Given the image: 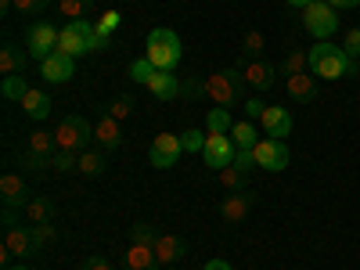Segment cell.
Segmentation results:
<instances>
[{
  "mask_svg": "<svg viewBox=\"0 0 360 270\" xmlns=\"http://www.w3.org/2000/svg\"><path fill=\"white\" fill-rule=\"evenodd\" d=\"M307 54H310V72H314L317 79H346V76H356V72H360L353 58H349L342 47L328 44V40L314 44Z\"/></svg>",
  "mask_w": 360,
  "mask_h": 270,
  "instance_id": "1",
  "label": "cell"
},
{
  "mask_svg": "<svg viewBox=\"0 0 360 270\" xmlns=\"http://www.w3.org/2000/svg\"><path fill=\"white\" fill-rule=\"evenodd\" d=\"M245 76L242 69H224V72H213V76H205V98L220 105V108H234L238 101L245 98Z\"/></svg>",
  "mask_w": 360,
  "mask_h": 270,
  "instance_id": "2",
  "label": "cell"
},
{
  "mask_svg": "<svg viewBox=\"0 0 360 270\" xmlns=\"http://www.w3.org/2000/svg\"><path fill=\"white\" fill-rule=\"evenodd\" d=\"M180 37L173 33V29H166V25H159V29H152L148 33V44H144V58L152 62L155 69H166V72H173L176 65H180Z\"/></svg>",
  "mask_w": 360,
  "mask_h": 270,
  "instance_id": "3",
  "label": "cell"
},
{
  "mask_svg": "<svg viewBox=\"0 0 360 270\" xmlns=\"http://www.w3.org/2000/svg\"><path fill=\"white\" fill-rule=\"evenodd\" d=\"M94 141V127L83 115H62L54 127V148L62 152H86V144Z\"/></svg>",
  "mask_w": 360,
  "mask_h": 270,
  "instance_id": "4",
  "label": "cell"
},
{
  "mask_svg": "<svg viewBox=\"0 0 360 270\" xmlns=\"http://www.w3.org/2000/svg\"><path fill=\"white\" fill-rule=\"evenodd\" d=\"M98 33H94V22H65L62 25V37H58V51L69 54V58H83V54H94Z\"/></svg>",
  "mask_w": 360,
  "mask_h": 270,
  "instance_id": "5",
  "label": "cell"
},
{
  "mask_svg": "<svg viewBox=\"0 0 360 270\" xmlns=\"http://www.w3.org/2000/svg\"><path fill=\"white\" fill-rule=\"evenodd\" d=\"M58 37H62V29L58 25H51V22H33L25 29V51H29V58L33 62H47V58L58 51Z\"/></svg>",
  "mask_w": 360,
  "mask_h": 270,
  "instance_id": "6",
  "label": "cell"
},
{
  "mask_svg": "<svg viewBox=\"0 0 360 270\" xmlns=\"http://www.w3.org/2000/svg\"><path fill=\"white\" fill-rule=\"evenodd\" d=\"M303 29L317 40H328L339 29V11L332 4H324V0H314L310 8H303Z\"/></svg>",
  "mask_w": 360,
  "mask_h": 270,
  "instance_id": "7",
  "label": "cell"
},
{
  "mask_svg": "<svg viewBox=\"0 0 360 270\" xmlns=\"http://www.w3.org/2000/svg\"><path fill=\"white\" fill-rule=\"evenodd\" d=\"M256 166L259 169H266V173H281V169H288V148H285V141H278V137H259L256 141Z\"/></svg>",
  "mask_w": 360,
  "mask_h": 270,
  "instance_id": "8",
  "label": "cell"
},
{
  "mask_svg": "<svg viewBox=\"0 0 360 270\" xmlns=\"http://www.w3.org/2000/svg\"><path fill=\"white\" fill-rule=\"evenodd\" d=\"M234 155H238V148H234L231 137H220V134H209L205 137L202 159H205V166L213 169V173H220L224 166H234Z\"/></svg>",
  "mask_w": 360,
  "mask_h": 270,
  "instance_id": "9",
  "label": "cell"
},
{
  "mask_svg": "<svg viewBox=\"0 0 360 270\" xmlns=\"http://www.w3.org/2000/svg\"><path fill=\"white\" fill-rule=\"evenodd\" d=\"M180 155H184V148H180V134H159L152 141V148H148V162H152L155 169L176 166Z\"/></svg>",
  "mask_w": 360,
  "mask_h": 270,
  "instance_id": "10",
  "label": "cell"
},
{
  "mask_svg": "<svg viewBox=\"0 0 360 270\" xmlns=\"http://www.w3.org/2000/svg\"><path fill=\"white\" fill-rule=\"evenodd\" d=\"M252 205H256V195L249 188L245 191H231L220 202V217H224V224H245L249 213H252Z\"/></svg>",
  "mask_w": 360,
  "mask_h": 270,
  "instance_id": "11",
  "label": "cell"
},
{
  "mask_svg": "<svg viewBox=\"0 0 360 270\" xmlns=\"http://www.w3.org/2000/svg\"><path fill=\"white\" fill-rule=\"evenodd\" d=\"M0 202H4V209H25L29 202H33L22 173H4L0 176Z\"/></svg>",
  "mask_w": 360,
  "mask_h": 270,
  "instance_id": "12",
  "label": "cell"
},
{
  "mask_svg": "<svg viewBox=\"0 0 360 270\" xmlns=\"http://www.w3.org/2000/svg\"><path fill=\"white\" fill-rule=\"evenodd\" d=\"M4 249H8L11 256H22V259L40 256V249H37V242H33V234H29V224H25V227H22V224L4 227Z\"/></svg>",
  "mask_w": 360,
  "mask_h": 270,
  "instance_id": "13",
  "label": "cell"
},
{
  "mask_svg": "<svg viewBox=\"0 0 360 270\" xmlns=\"http://www.w3.org/2000/svg\"><path fill=\"white\" fill-rule=\"evenodd\" d=\"M242 76H245V83L252 86V90H270L278 83V65H270V62H263V58H252V62H245L242 65Z\"/></svg>",
  "mask_w": 360,
  "mask_h": 270,
  "instance_id": "14",
  "label": "cell"
},
{
  "mask_svg": "<svg viewBox=\"0 0 360 270\" xmlns=\"http://www.w3.org/2000/svg\"><path fill=\"white\" fill-rule=\"evenodd\" d=\"M259 127H263V137H278L285 141L292 134V112L281 108V105H266L263 119H259Z\"/></svg>",
  "mask_w": 360,
  "mask_h": 270,
  "instance_id": "15",
  "label": "cell"
},
{
  "mask_svg": "<svg viewBox=\"0 0 360 270\" xmlns=\"http://www.w3.org/2000/svg\"><path fill=\"white\" fill-rule=\"evenodd\" d=\"M285 94H288V101H295V105H310V101L317 98V76H314V72L288 76V79H285Z\"/></svg>",
  "mask_w": 360,
  "mask_h": 270,
  "instance_id": "16",
  "label": "cell"
},
{
  "mask_svg": "<svg viewBox=\"0 0 360 270\" xmlns=\"http://www.w3.org/2000/svg\"><path fill=\"white\" fill-rule=\"evenodd\" d=\"M40 72H44L47 83H65V79H72V72H76V58H69V54H62V51H54L47 62L40 65Z\"/></svg>",
  "mask_w": 360,
  "mask_h": 270,
  "instance_id": "17",
  "label": "cell"
},
{
  "mask_svg": "<svg viewBox=\"0 0 360 270\" xmlns=\"http://www.w3.org/2000/svg\"><path fill=\"white\" fill-rule=\"evenodd\" d=\"M144 86L152 90L155 101H173V98H180V76H176V72H166V69H159Z\"/></svg>",
  "mask_w": 360,
  "mask_h": 270,
  "instance_id": "18",
  "label": "cell"
},
{
  "mask_svg": "<svg viewBox=\"0 0 360 270\" xmlns=\"http://www.w3.org/2000/svg\"><path fill=\"white\" fill-rule=\"evenodd\" d=\"M25 65H29V51H22L15 40H4V47H0V76L25 72Z\"/></svg>",
  "mask_w": 360,
  "mask_h": 270,
  "instance_id": "19",
  "label": "cell"
},
{
  "mask_svg": "<svg viewBox=\"0 0 360 270\" xmlns=\"http://www.w3.org/2000/svg\"><path fill=\"white\" fill-rule=\"evenodd\" d=\"M94 141L105 148V152H115L119 144H123V127H119V119H112L108 112L98 119V127H94Z\"/></svg>",
  "mask_w": 360,
  "mask_h": 270,
  "instance_id": "20",
  "label": "cell"
},
{
  "mask_svg": "<svg viewBox=\"0 0 360 270\" xmlns=\"http://www.w3.org/2000/svg\"><path fill=\"white\" fill-rule=\"evenodd\" d=\"M184 252H188V242L180 234H159V242H155L159 263H176V259H184Z\"/></svg>",
  "mask_w": 360,
  "mask_h": 270,
  "instance_id": "21",
  "label": "cell"
},
{
  "mask_svg": "<svg viewBox=\"0 0 360 270\" xmlns=\"http://www.w3.org/2000/svg\"><path fill=\"white\" fill-rule=\"evenodd\" d=\"M22 112H25L29 119H47V115H51V94L33 86V90L22 98Z\"/></svg>",
  "mask_w": 360,
  "mask_h": 270,
  "instance_id": "22",
  "label": "cell"
},
{
  "mask_svg": "<svg viewBox=\"0 0 360 270\" xmlns=\"http://www.w3.org/2000/svg\"><path fill=\"white\" fill-rule=\"evenodd\" d=\"M127 270H159L155 249H148V245H130V252H127Z\"/></svg>",
  "mask_w": 360,
  "mask_h": 270,
  "instance_id": "23",
  "label": "cell"
},
{
  "mask_svg": "<svg viewBox=\"0 0 360 270\" xmlns=\"http://www.w3.org/2000/svg\"><path fill=\"white\" fill-rule=\"evenodd\" d=\"M231 130H234V119H231V108H209V115H205V134H220V137H231Z\"/></svg>",
  "mask_w": 360,
  "mask_h": 270,
  "instance_id": "24",
  "label": "cell"
},
{
  "mask_svg": "<svg viewBox=\"0 0 360 270\" xmlns=\"http://www.w3.org/2000/svg\"><path fill=\"white\" fill-rule=\"evenodd\" d=\"M115 29H119V11H105V15L94 22V33H98V44H94V51H105V47L112 44Z\"/></svg>",
  "mask_w": 360,
  "mask_h": 270,
  "instance_id": "25",
  "label": "cell"
},
{
  "mask_svg": "<svg viewBox=\"0 0 360 270\" xmlns=\"http://www.w3.org/2000/svg\"><path fill=\"white\" fill-rule=\"evenodd\" d=\"M217 180H220L224 191H245V188H249V169H242V166H224V169L217 173Z\"/></svg>",
  "mask_w": 360,
  "mask_h": 270,
  "instance_id": "26",
  "label": "cell"
},
{
  "mask_svg": "<svg viewBox=\"0 0 360 270\" xmlns=\"http://www.w3.org/2000/svg\"><path fill=\"white\" fill-rule=\"evenodd\" d=\"M29 90H33V86H29L25 72H15V76H4V79H0V94H4L8 101H18V105H22V98L29 94Z\"/></svg>",
  "mask_w": 360,
  "mask_h": 270,
  "instance_id": "27",
  "label": "cell"
},
{
  "mask_svg": "<svg viewBox=\"0 0 360 270\" xmlns=\"http://www.w3.org/2000/svg\"><path fill=\"white\" fill-rule=\"evenodd\" d=\"M79 176H101L105 169H108V159H105V152H79Z\"/></svg>",
  "mask_w": 360,
  "mask_h": 270,
  "instance_id": "28",
  "label": "cell"
},
{
  "mask_svg": "<svg viewBox=\"0 0 360 270\" xmlns=\"http://www.w3.org/2000/svg\"><path fill=\"white\" fill-rule=\"evenodd\" d=\"M25 220L29 224H51L54 220V202L51 198H33L25 205Z\"/></svg>",
  "mask_w": 360,
  "mask_h": 270,
  "instance_id": "29",
  "label": "cell"
},
{
  "mask_svg": "<svg viewBox=\"0 0 360 270\" xmlns=\"http://www.w3.org/2000/svg\"><path fill=\"white\" fill-rule=\"evenodd\" d=\"M310 69V54L307 51H288L285 54V62L278 65V72L288 79V76H299V72H307Z\"/></svg>",
  "mask_w": 360,
  "mask_h": 270,
  "instance_id": "30",
  "label": "cell"
},
{
  "mask_svg": "<svg viewBox=\"0 0 360 270\" xmlns=\"http://www.w3.org/2000/svg\"><path fill=\"white\" fill-rule=\"evenodd\" d=\"M231 141H234V148H256L259 134H256V123H252V119H242V123H234Z\"/></svg>",
  "mask_w": 360,
  "mask_h": 270,
  "instance_id": "31",
  "label": "cell"
},
{
  "mask_svg": "<svg viewBox=\"0 0 360 270\" xmlns=\"http://www.w3.org/2000/svg\"><path fill=\"white\" fill-rule=\"evenodd\" d=\"M90 4H94V0H58V15L65 22H79L90 11Z\"/></svg>",
  "mask_w": 360,
  "mask_h": 270,
  "instance_id": "32",
  "label": "cell"
},
{
  "mask_svg": "<svg viewBox=\"0 0 360 270\" xmlns=\"http://www.w3.org/2000/svg\"><path fill=\"white\" fill-rule=\"evenodd\" d=\"M159 242V234L152 224H130V245H148V249H155Z\"/></svg>",
  "mask_w": 360,
  "mask_h": 270,
  "instance_id": "33",
  "label": "cell"
},
{
  "mask_svg": "<svg viewBox=\"0 0 360 270\" xmlns=\"http://www.w3.org/2000/svg\"><path fill=\"white\" fill-rule=\"evenodd\" d=\"M18 166L25 173H40V169H51V155H40V152H18Z\"/></svg>",
  "mask_w": 360,
  "mask_h": 270,
  "instance_id": "34",
  "label": "cell"
},
{
  "mask_svg": "<svg viewBox=\"0 0 360 270\" xmlns=\"http://www.w3.org/2000/svg\"><path fill=\"white\" fill-rule=\"evenodd\" d=\"M76 166H79V152H62V148H54V152H51V169L72 173Z\"/></svg>",
  "mask_w": 360,
  "mask_h": 270,
  "instance_id": "35",
  "label": "cell"
},
{
  "mask_svg": "<svg viewBox=\"0 0 360 270\" xmlns=\"http://www.w3.org/2000/svg\"><path fill=\"white\" fill-rule=\"evenodd\" d=\"M25 148H29V152H40V155H51L54 152V134L33 130V134H29V141H25Z\"/></svg>",
  "mask_w": 360,
  "mask_h": 270,
  "instance_id": "36",
  "label": "cell"
},
{
  "mask_svg": "<svg viewBox=\"0 0 360 270\" xmlns=\"http://www.w3.org/2000/svg\"><path fill=\"white\" fill-rule=\"evenodd\" d=\"M263 47H266V40H263V33H259V29H249V33L242 37V51H245V58H249V62L263 54Z\"/></svg>",
  "mask_w": 360,
  "mask_h": 270,
  "instance_id": "37",
  "label": "cell"
},
{
  "mask_svg": "<svg viewBox=\"0 0 360 270\" xmlns=\"http://www.w3.org/2000/svg\"><path fill=\"white\" fill-rule=\"evenodd\" d=\"M134 108H137V105H134V98H130V94H119V98L108 105V115L123 123V119H130V115H134Z\"/></svg>",
  "mask_w": 360,
  "mask_h": 270,
  "instance_id": "38",
  "label": "cell"
},
{
  "mask_svg": "<svg viewBox=\"0 0 360 270\" xmlns=\"http://www.w3.org/2000/svg\"><path fill=\"white\" fill-rule=\"evenodd\" d=\"M205 137H209V134H202V130H195V127H191V130H184V134H180V148H184V152H191V155H195V152L202 155Z\"/></svg>",
  "mask_w": 360,
  "mask_h": 270,
  "instance_id": "39",
  "label": "cell"
},
{
  "mask_svg": "<svg viewBox=\"0 0 360 270\" xmlns=\"http://www.w3.org/2000/svg\"><path fill=\"white\" fill-rule=\"evenodd\" d=\"M29 234H33V242H37V249H44V245H51L54 238H58V231H54V224H29Z\"/></svg>",
  "mask_w": 360,
  "mask_h": 270,
  "instance_id": "40",
  "label": "cell"
},
{
  "mask_svg": "<svg viewBox=\"0 0 360 270\" xmlns=\"http://www.w3.org/2000/svg\"><path fill=\"white\" fill-rule=\"evenodd\" d=\"M155 72H159V69H155L152 62H148L144 54L137 58V62H130V79H137V83H148V79H152Z\"/></svg>",
  "mask_w": 360,
  "mask_h": 270,
  "instance_id": "41",
  "label": "cell"
},
{
  "mask_svg": "<svg viewBox=\"0 0 360 270\" xmlns=\"http://www.w3.org/2000/svg\"><path fill=\"white\" fill-rule=\"evenodd\" d=\"M47 4H51V0H15V11L25 15V18H37V15L47 11Z\"/></svg>",
  "mask_w": 360,
  "mask_h": 270,
  "instance_id": "42",
  "label": "cell"
},
{
  "mask_svg": "<svg viewBox=\"0 0 360 270\" xmlns=\"http://www.w3.org/2000/svg\"><path fill=\"white\" fill-rule=\"evenodd\" d=\"M180 98H188V101L205 98V79H180Z\"/></svg>",
  "mask_w": 360,
  "mask_h": 270,
  "instance_id": "43",
  "label": "cell"
},
{
  "mask_svg": "<svg viewBox=\"0 0 360 270\" xmlns=\"http://www.w3.org/2000/svg\"><path fill=\"white\" fill-rule=\"evenodd\" d=\"M342 51L353 58V62L360 58V25H349V29H346V37H342Z\"/></svg>",
  "mask_w": 360,
  "mask_h": 270,
  "instance_id": "44",
  "label": "cell"
},
{
  "mask_svg": "<svg viewBox=\"0 0 360 270\" xmlns=\"http://www.w3.org/2000/svg\"><path fill=\"white\" fill-rule=\"evenodd\" d=\"M263 112H266V105H263L259 98H249V101H245V119H252V123H259V119H263Z\"/></svg>",
  "mask_w": 360,
  "mask_h": 270,
  "instance_id": "45",
  "label": "cell"
},
{
  "mask_svg": "<svg viewBox=\"0 0 360 270\" xmlns=\"http://www.w3.org/2000/svg\"><path fill=\"white\" fill-rule=\"evenodd\" d=\"M234 166H242V169H252V166H256V152H252V148H238V155H234Z\"/></svg>",
  "mask_w": 360,
  "mask_h": 270,
  "instance_id": "46",
  "label": "cell"
},
{
  "mask_svg": "<svg viewBox=\"0 0 360 270\" xmlns=\"http://www.w3.org/2000/svg\"><path fill=\"white\" fill-rule=\"evenodd\" d=\"M79 270H115V266H112V263H108L105 256H86Z\"/></svg>",
  "mask_w": 360,
  "mask_h": 270,
  "instance_id": "47",
  "label": "cell"
},
{
  "mask_svg": "<svg viewBox=\"0 0 360 270\" xmlns=\"http://www.w3.org/2000/svg\"><path fill=\"white\" fill-rule=\"evenodd\" d=\"M324 4H332L335 11H349V8H360V0H324Z\"/></svg>",
  "mask_w": 360,
  "mask_h": 270,
  "instance_id": "48",
  "label": "cell"
},
{
  "mask_svg": "<svg viewBox=\"0 0 360 270\" xmlns=\"http://www.w3.org/2000/svg\"><path fill=\"white\" fill-rule=\"evenodd\" d=\"M202 270H234V266H231L227 259H209V263H205Z\"/></svg>",
  "mask_w": 360,
  "mask_h": 270,
  "instance_id": "49",
  "label": "cell"
},
{
  "mask_svg": "<svg viewBox=\"0 0 360 270\" xmlns=\"http://www.w3.org/2000/svg\"><path fill=\"white\" fill-rule=\"evenodd\" d=\"M285 4H288V8H310L314 0H285Z\"/></svg>",
  "mask_w": 360,
  "mask_h": 270,
  "instance_id": "50",
  "label": "cell"
},
{
  "mask_svg": "<svg viewBox=\"0 0 360 270\" xmlns=\"http://www.w3.org/2000/svg\"><path fill=\"white\" fill-rule=\"evenodd\" d=\"M11 270H29V266H11Z\"/></svg>",
  "mask_w": 360,
  "mask_h": 270,
  "instance_id": "51",
  "label": "cell"
}]
</instances>
